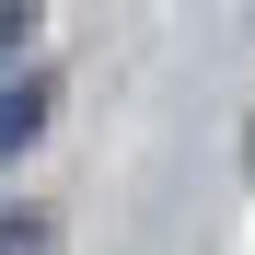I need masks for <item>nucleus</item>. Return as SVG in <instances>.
Instances as JSON below:
<instances>
[{
    "label": "nucleus",
    "mask_w": 255,
    "mask_h": 255,
    "mask_svg": "<svg viewBox=\"0 0 255 255\" xmlns=\"http://www.w3.org/2000/svg\"><path fill=\"white\" fill-rule=\"evenodd\" d=\"M0 255H58V221L47 209H12V221H0Z\"/></svg>",
    "instance_id": "f03ea898"
},
{
    "label": "nucleus",
    "mask_w": 255,
    "mask_h": 255,
    "mask_svg": "<svg viewBox=\"0 0 255 255\" xmlns=\"http://www.w3.org/2000/svg\"><path fill=\"white\" fill-rule=\"evenodd\" d=\"M47 105H58L47 81H12V93H0V162H12V151L35 139V128H47Z\"/></svg>",
    "instance_id": "f257e3e1"
},
{
    "label": "nucleus",
    "mask_w": 255,
    "mask_h": 255,
    "mask_svg": "<svg viewBox=\"0 0 255 255\" xmlns=\"http://www.w3.org/2000/svg\"><path fill=\"white\" fill-rule=\"evenodd\" d=\"M23 23H35V12H23V0H0V58H12V47H23Z\"/></svg>",
    "instance_id": "7ed1b4c3"
}]
</instances>
